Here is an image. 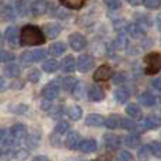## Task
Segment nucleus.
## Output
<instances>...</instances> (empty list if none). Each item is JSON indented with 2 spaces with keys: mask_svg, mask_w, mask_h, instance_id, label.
Segmentation results:
<instances>
[{
  "mask_svg": "<svg viewBox=\"0 0 161 161\" xmlns=\"http://www.w3.org/2000/svg\"><path fill=\"white\" fill-rule=\"evenodd\" d=\"M21 45H41L45 42V36L40 27L34 24H25L20 31Z\"/></svg>",
  "mask_w": 161,
  "mask_h": 161,
  "instance_id": "obj_1",
  "label": "nucleus"
},
{
  "mask_svg": "<svg viewBox=\"0 0 161 161\" xmlns=\"http://www.w3.org/2000/svg\"><path fill=\"white\" fill-rule=\"evenodd\" d=\"M161 71V54L150 53L144 57V72L147 75H156Z\"/></svg>",
  "mask_w": 161,
  "mask_h": 161,
  "instance_id": "obj_2",
  "label": "nucleus"
},
{
  "mask_svg": "<svg viewBox=\"0 0 161 161\" xmlns=\"http://www.w3.org/2000/svg\"><path fill=\"white\" fill-rule=\"evenodd\" d=\"M45 58V51L44 50H33V51H24L20 55V62L23 67H28L30 64L37 61H42Z\"/></svg>",
  "mask_w": 161,
  "mask_h": 161,
  "instance_id": "obj_3",
  "label": "nucleus"
},
{
  "mask_svg": "<svg viewBox=\"0 0 161 161\" xmlns=\"http://www.w3.org/2000/svg\"><path fill=\"white\" fill-rule=\"evenodd\" d=\"M113 76V71L109 65H100L96 68L93 74V80L95 82H103V80H108Z\"/></svg>",
  "mask_w": 161,
  "mask_h": 161,
  "instance_id": "obj_4",
  "label": "nucleus"
},
{
  "mask_svg": "<svg viewBox=\"0 0 161 161\" xmlns=\"http://www.w3.org/2000/svg\"><path fill=\"white\" fill-rule=\"evenodd\" d=\"M10 136L13 139L14 143H20L21 140L25 139L27 136V127L21 123H17V125H13L10 129Z\"/></svg>",
  "mask_w": 161,
  "mask_h": 161,
  "instance_id": "obj_5",
  "label": "nucleus"
},
{
  "mask_svg": "<svg viewBox=\"0 0 161 161\" xmlns=\"http://www.w3.org/2000/svg\"><path fill=\"white\" fill-rule=\"evenodd\" d=\"M68 41H69V45L74 51H82L86 45V38L80 33L71 34L69 38H68Z\"/></svg>",
  "mask_w": 161,
  "mask_h": 161,
  "instance_id": "obj_6",
  "label": "nucleus"
},
{
  "mask_svg": "<svg viewBox=\"0 0 161 161\" xmlns=\"http://www.w3.org/2000/svg\"><path fill=\"white\" fill-rule=\"evenodd\" d=\"M42 96L45 99H50V100H54L58 97L59 95V86L57 85V82H48L47 85L42 88Z\"/></svg>",
  "mask_w": 161,
  "mask_h": 161,
  "instance_id": "obj_7",
  "label": "nucleus"
},
{
  "mask_svg": "<svg viewBox=\"0 0 161 161\" xmlns=\"http://www.w3.org/2000/svg\"><path fill=\"white\" fill-rule=\"evenodd\" d=\"M76 67H78L79 72H88L93 68V58L88 54L85 55H80L78 59H76Z\"/></svg>",
  "mask_w": 161,
  "mask_h": 161,
  "instance_id": "obj_8",
  "label": "nucleus"
},
{
  "mask_svg": "<svg viewBox=\"0 0 161 161\" xmlns=\"http://www.w3.org/2000/svg\"><path fill=\"white\" fill-rule=\"evenodd\" d=\"M31 13L34 16H42L48 10V2L47 0H34L30 6Z\"/></svg>",
  "mask_w": 161,
  "mask_h": 161,
  "instance_id": "obj_9",
  "label": "nucleus"
},
{
  "mask_svg": "<svg viewBox=\"0 0 161 161\" xmlns=\"http://www.w3.org/2000/svg\"><path fill=\"white\" fill-rule=\"evenodd\" d=\"M85 125L89 126V127H99V126L105 125V117L102 114L91 113L85 117Z\"/></svg>",
  "mask_w": 161,
  "mask_h": 161,
  "instance_id": "obj_10",
  "label": "nucleus"
},
{
  "mask_svg": "<svg viewBox=\"0 0 161 161\" xmlns=\"http://www.w3.org/2000/svg\"><path fill=\"white\" fill-rule=\"evenodd\" d=\"M61 33V25L57 23H48L44 25V34L48 38H57Z\"/></svg>",
  "mask_w": 161,
  "mask_h": 161,
  "instance_id": "obj_11",
  "label": "nucleus"
},
{
  "mask_svg": "<svg viewBox=\"0 0 161 161\" xmlns=\"http://www.w3.org/2000/svg\"><path fill=\"white\" fill-rule=\"evenodd\" d=\"M88 97H89V100H92V102H100V100L105 97V92H103V89L100 88V86L93 85V86H91V89H89Z\"/></svg>",
  "mask_w": 161,
  "mask_h": 161,
  "instance_id": "obj_12",
  "label": "nucleus"
},
{
  "mask_svg": "<svg viewBox=\"0 0 161 161\" xmlns=\"http://www.w3.org/2000/svg\"><path fill=\"white\" fill-rule=\"evenodd\" d=\"M25 139H27V146L31 148L37 147L40 143V139H41V133H40L38 130H36V129H31L30 131H27V136H25Z\"/></svg>",
  "mask_w": 161,
  "mask_h": 161,
  "instance_id": "obj_13",
  "label": "nucleus"
},
{
  "mask_svg": "<svg viewBox=\"0 0 161 161\" xmlns=\"http://www.w3.org/2000/svg\"><path fill=\"white\" fill-rule=\"evenodd\" d=\"M103 140H105V146L109 148V150H116L120 146V137L116 136V134H105L103 136Z\"/></svg>",
  "mask_w": 161,
  "mask_h": 161,
  "instance_id": "obj_14",
  "label": "nucleus"
},
{
  "mask_svg": "<svg viewBox=\"0 0 161 161\" xmlns=\"http://www.w3.org/2000/svg\"><path fill=\"white\" fill-rule=\"evenodd\" d=\"M97 147V143L96 140L93 139H86V140H82V142L79 143V150L82 151V153L88 154V153H92V151H95Z\"/></svg>",
  "mask_w": 161,
  "mask_h": 161,
  "instance_id": "obj_15",
  "label": "nucleus"
},
{
  "mask_svg": "<svg viewBox=\"0 0 161 161\" xmlns=\"http://www.w3.org/2000/svg\"><path fill=\"white\" fill-rule=\"evenodd\" d=\"M75 67H76V59L74 58V55H68L62 59V64H61L62 72H74Z\"/></svg>",
  "mask_w": 161,
  "mask_h": 161,
  "instance_id": "obj_16",
  "label": "nucleus"
},
{
  "mask_svg": "<svg viewBox=\"0 0 161 161\" xmlns=\"http://www.w3.org/2000/svg\"><path fill=\"white\" fill-rule=\"evenodd\" d=\"M139 102L146 108H151V106L156 105V96L153 93H150V92H144V93H142L139 96Z\"/></svg>",
  "mask_w": 161,
  "mask_h": 161,
  "instance_id": "obj_17",
  "label": "nucleus"
},
{
  "mask_svg": "<svg viewBox=\"0 0 161 161\" xmlns=\"http://www.w3.org/2000/svg\"><path fill=\"white\" fill-rule=\"evenodd\" d=\"M0 16L6 20H14V8L8 3L3 2L0 4Z\"/></svg>",
  "mask_w": 161,
  "mask_h": 161,
  "instance_id": "obj_18",
  "label": "nucleus"
},
{
  "mask_svg": "<svg viewBox=\"0 0 161 161\" xmlns=\"http://www.w3.org/2000/svg\"><path fill=\"white\" fill-rule=\"evenodd\" d=\"M79 143H80V136L79 133L74 131V133L68 134V139H67V147L69 150H75V148L79 147Z\"/></svg>",
  "mask_w": 161,
  "mask_h": 161,
  "instance_id": "obj_19",
  "label": "nucleus"
},
{
  "mask_svg": "<svg viewBox=\"0 0 161 161\" xmlns=\"http://www.w3.org/2000/svg\"><path fill=\"white\" fill-rule=\"evenodd\" d=\"M126 113L131 119H142V109L136 103H130V105L126 106Z\"/></svg>",
  "mask_w": 161,
  "mask_h": 161,
  "instance_id": "obj_20",
  "label": "nucleus"
},
{
  "mask_svg": "<svg viewBox=\"0 0 161 161\" xmlns=\"http://www.w3.org/2000/svg\"><path fill=\"white\" fill-rule=\"evenodd\" d=\"M50 50V54L54 57H59L62 55V54L67 51V45L64 44V42H54V44H51V47L48 48Z\"/></svg>",
  "mask_w": 161,
  "mask_h": 161,
  "instance_id": "obj_21",
  "label": "nucleus"
},
{
  "mask_svg": "<svg viewBox=\"0 0 161 161\" xmlns=\"http://www.w3.org/2000/svg\"><path fill=\"white\" fill-rule=\"evenodd\" d=\"M14 11H16L20 17L27 16V13H28V0H17Z\"/></svg>",
  "mask_w": 161,
  "mask_h": 161,
  "instance_id": "obj_22",
  "label": "nucleus"
},
{
  "mask_svg": "<svg viewBox=\"0 0 161 161\" xmlns=\"http://www.w3.org/2000/svg\"><path fill=\"white\" fill-rule=\"evenodd\" d=\"M4 38H6V41H8L11 45H16L17 44V38H19L16 27H7V28H6Z\"/></svg>",
  "mask_w": 161,
  "mask_h": 161,
  "instance_id": "obj_23",
  "label": "nucleus"
},
{
  "mask_svg": "<svg viewBox=\"0 0 161 161\" xmlns=\"http://www.w3.org/2000/svg\"><path fill=\"white\" fill-rule=\"evenodd\" d=\"M129 97H130V92H129L127 89L119 88L114 91V99H116L119 103H126Z\"/></svg>",
  "mask_w": 161,
  "mask_h": 161,
  "instance_id": "obj_24",
  "label": "nucleus"
},
{
  "mask_svg": "<svg viewBox=\"0 0 161 161\" xmlns=\"http://www.w3.org/2000/svg\"><path fill=\"white\" fill-rule=\"evenodd\" d=\"M4 74L8 78H16L20 75V67L17 64H8L4 68Z\"/></svg>",
  "mask_w": 161,
  "mask_h": 161,
  "instance_id": "obj_25",
  "label": "nucleus"
},
{
  "mask_svg": "<svg viewBox=\"0 0 161 161\" xmlns=\"http://www.w3.org/2000/svg\"><path fill=\"white\" fill-rule=\"evenodd\" d=\"M127 31H129V34H130V37H133V38H140V37L144 34V30H143L139 24L127 25Z\"/></svg>",
  "mask_w": 161,
  "mask_h": 161,
  "instance_id": "obj_26",
  "label": "nucleus"
},
{
  "mask_svg": "<svg viewBox=\"0 0 161 161\" xmlns=\"http://www.w3.org/2000/svg\"><path fill=\"white\" fill-rule=\"evenodd\" d=\"M58 68H59V64H58L57 59H48V61H45L44 64H42V69H44L45 72H48V74L55 72Z\"/></svg>",
  "mask_w": 161,
  "mask_h": 161,
  "instance_id": "obj_27",
  "label": "nucleus"
},
{
  "mask_svg": "<svg viewBox=\"0 0 161 161\" xmlns=\"http://www.w3.org/2000/svg\"><path fill=\"white\" fill-rule=\"evenodd\" d=\"M61 2L62 6H65V7L68 8H72V10H78L83 6V3H85V0H59Z\"/></svg>",
  "mask_w": 161,
  "mask_h": 161,
  "instance_id": "obj_28",
  "label": "nucleus"
},
{
  "mask_svg": "<svg viewBox=\"0 0 161 161\" xmlns=\"http://www.w3.org/2000/svg\"><path fill=\"white\" fill-rule=\"evenodd\" d=\"M120 117L122 116H119V114H112L105 122V126L108 129H117L119 127V123H120Z\"/></svg>",
  "mask_w": 161,
  "mask_h": 161,
  "instance_id": "obj_29",
  "label": "nucleus"
},
{
  "mask_svg": "<svg viewBox=\"0 0 161 161\" xmlns=\"http://www.w3.org/2000/svg\"><path fill=\"white\" fill-rule=\"evenodd\" d=\"M78 82L74 76H65V78L61 79V86L65 91H72V88L75 86V83Z\"/></svg>",
  "mask_w": 161,
  "mask_h": 161,
  "instance_id": "obj_30",
  "label": "nucleus"
},
{
  "mask_svg": "<svg viewBox=\"0 0 161 161\" xmlns=\"http://www.w3.org/2000/svg\"><path fill=\"white\" fill-rule=\"evenodd\" d=\"M144 126L147 129H157L161 126V119H158V117H156V116H148L147 119L144 120Z\"/></svg>",
  "mask_w": 161,
  "mask_h": 161,
  "instance_id": "obj_31",
  "label": "nucleus"
},
{
  "mask_svg": "<svg viewBox=\"0 0 161 161\" xmlns=\"http://www.w3.org/2000/svg\"><path fill=\"white\" fill-rule=\"evenodd\" d=\"M119 126L122 129H125V130H134V129H136V123L131 120V117L130 119H129V117H120Z\"/></svg>",
  "mask_w": 161,
  "mask_h": 161,
  "instance_id": "obj_32",
  "label": "nucleus"
},
{
  "mask_svg": "<svg viewBox=\"0 0 161 161\" xmlns=\"http://www.w3.org/2000/svg\"><path fill=\"white\" fill-rule=\"evenodd\" d=\"M68 116L76 122V120H79L80 117H82V109H80L79 106H71V108L68 109Z\"/></svg>",
  "mask_w": 161,
  "mask_h": 161,
  "instance_id": "obj_33",
  "label": "nucleus"
},
{
  "mask_svg": "<svg viewBox=\"0 0 161 161\" xmlns=\"http://www.w3.org/2000/svg\"><path fill=\"white\" fill-rule=\"evenodd\" d=\"M40 78H41L40 69H37V68H33V69L28 71V74H27V79H28V82H31V83H37V82L40 80Z\"/></svg>",
  "mask_w": 161,
  "mask_h": 161,
  "instance_id": "obj_34",
  "label": "nucleus"
},
{
  "mask_svg": "<svg viewBox=\"0 0 161 161\" xmlns=\"http://www.w3.org/2000/svg\"><path fill=\"white\" fill-rule=\"evenodd\" d=\"M127 38H126L125 36H123V34H120L119 37H117L116 38V41H114V48H116V50H125L126 47H127Z\"/></svg>",
  "mask_w": 161,
  "mask_h": 161,
  "instance_id": "obj_35",
  "label": "nucleus"
},
{
  "mask_svg": "<svg viewBox=\"0 0 161 161\" xmlns=\"http://www.w3.org/2000/svg\"><path fill=\"white\" fill-rule=\"evenodd\" d=\"M72 95L75 99H82V96H83V83L82 82L78 80L75 83V86L72 88Z\"/></svg>",
  "mask_w": 161,
  "mask_h": 161,
  "instance_id": "obj_36",
  "label": "nucleus"
},
{
  "mask_svg": "<svg viewBox=\"0 0 161 161\" xmlns=\"http://www.w3.org/2000/svg\"><path fill=\"white\" fill-rule=\"evenodd\" d=\"M0 143H2V146H10L11 143H13V139H11L10 133H7L4 129L0 130Z\"/></svg>",
  "mask_w": 161,
  "mask_h": 161,
  "instance_id": "obj_37",
  "label": "nucleus"
},
{
  "mask_svg": "<svg viewBox=\"0 0 161 161\" xmlns=\"http://www.w3.org/2000/svg\"><path fill=\"white\" fill-rule=\"evenodd\" d=\"M126 144H127L130 148L137 147V146L140 144V139H139V136H136V134H129V136L126 137Z\"/></svg>",
  "mask_w": 161,
  "mask_h": 161,
  "instance_id": "obj_38",
  "label": "nucleus"
},
{
  "mask_svg": "<svg viewBox=\"0 0 161 161\" xmlns=\"http://www.w3.org/2000/svg\"><path fill=\"white\" fill-rule=\"evenodd\" d=\"M143 4L150 10H157L161 6V0H143Z\"/></svg>",
  "mask_w": 161,
  "mask_h": 161,
  "instance_id": "obj_39",
  "label": "nucleus"
},
{
  "mask_svg": "<svg viewBox=\"0 0 161 161\" xmlns=\"http://www.w3.org/2000/svg\"><path fill=\"white\" fill-rule=\"evenodd\" d=\"M14 54L8 53V51H0V62H11L14 61Z\"/></svg>",
  "mask_w": 161,
  "mask_h": 161,
  "instance_id": "obj_40",
  "label": "nucleus"
},
{
  "mask_svg": "<svg viewBox=\"0 0 161 161\" xmlns=\"http://www.w3.org/2000/svg\"><path fill=\"white\" fill-rule=\"evenodd\" d=\"M151 154V148L150 146H142L139 148V158H147Z\"/></svg>",
  "mask_w": 161,
  "mask_h": 161,
  "instance_id": "obj_41",
  "label": "nucleus"
},
{
  "mask_svg": "<svg viewBox=\"0 0 161 161\" xmlns=\"http://www.w3.org/2000/svg\"><path fill=\"white\" fill-rule=\"evenodd\" d=\"M68 129H69V125H68L67 122H59L58 125L55 126V131L58 134H65L68 131Z\"/></svg>",
  "mask_w": 161,
  "mask_h": 161,
  "instance_id": "obj_42",
  "label": "nucleus"
},
{
  "mask_svg": "<svg viewBox=\"0 0 161 161\" xmlns=\"http://www.w3.org/2000/svg\"><path fill=\"white\" fill-rule=\"evenodd\" d=\"M150 148H151V154L161 157V143L160 142H153L150 144Z\"/></svg>",
  "mask_w": 161,
  "mask_h": 161,
  "instance_id": "obj_43",
  "label": "nucleus"
},
{
  "mask_svg": "<svg viewBox=\"0 0 161 161\" xmlns=\"http://www.w3.org/2000/svg\"><path fill=\"white\" fill-rule=\"evenodd\" d=\"M51 116H53V119H58L61 114H64V108H61V106H55V108H51Z\"/></svg>",
  "mask_w": 161,
  "mask_h": 161,
  "instance_id": "obj_44",
  "label": "nucleus"
},
{
  "mask_svg": "<svg viewBox=\"0 0 161 161\" xmlns=\"http://www.w3.org/2000/svg\"><path fill=\"white\" fill-rule=\"evenodd\" d=\"M54 16L58 17V19H67L68 13L62 7H55V10H54Z\"/></svg>",
  "mask_w": 161,
  "mask_h": 161,
  "instance_id": "obj_45",
  "label": "nucleus"
},
{
  "mask_svg": "<svg viewBox=\"0 0 161 161\" xmlns=\"http://www.w3.org/2000/svg\"><path fill=\"white\" fill-rule=\"evenodd\" d=\"M131 158H133V156H131L130 151H126V150H122L119 154V160L122 161H130Z\"/></svg>",
  "mask_w": 161,
  "mask_h": 161,
  "instance_id": "obj_46",
  "label": "nucleus"
},
{
  "mask_svg": "<svg viewBox=\"0 0 161 161\" xmlns=\"http://www.w3.org/2000/svg\"><path fill=\"white\" fill-rule=\"evenodd\" d=\"M106 2V6L112 10H116V8L120 7V0H105Z\"/></svg>",
  "mask_w": 161,
  "mask_h": 161,
  "instance_id": "obj_47",
  "label": "nucleus"
},
{
  "mask_svg": "<svg viewBox=\"0 0 161 161\" xmlns=\"http://www.w3.org/2000/svg\"><path fill=\"white\" fill-rule=\"evenodd\" d=\"M139 25L143 28V30H146V28L150 25V21H148V19L144 16V14H142V19H139Z\"/></svg>",
  "mask_w": 161,
  "mask_h": 161,
  "instance_id": "obj_48",
  "label": "nucleus"
},
{
  "mask_svg": "<svg viewBox=\"0 0 161 161\" xmlns=\"http://www.w3.org/2000/svg\"><path fill=\"white\" fill-rule=\"evenodd\" d=\"M125 80H126V78L123 74H116V75L113 76V82L116 83V85H122V83H125Z\"/></svg>",
  "mask_w": 161,
  "mask_h": 161,
  "instance_id": "obj_49",
  "label": "nucleus"
},
{
  "mask_svg": "<svg viewBox=\"0 0 161 161\" xmlns=\"http://www.w3.org/2000/svg\"><path fill=\"white\" fill-rule=\"evenodd\" d=\"M51 108H53V105H51V100L50 99H45L44 102H41V109H42V110H50Z\"/></svg>",
  "mask_w": 161,
  "mask_h": 161,
  "instance_id": "obj_50",
  "label": "nucleus"
},
{
  "mask_svg": "<svg viewBox=\"0 0 161 161\" xmlns=\"http://www.w3.org/2000/svg\"><path fill=\"white\" fill-rule=\"evenodd\" d=\"M11 110L16 112V113H23V112L27 110V106L25 105H17V108H11Z\"/></svg>",
  "mask_w": 161,
  "mask_h": 161,
  "instance_id": "obj_51",
  "label": "nucleus"
},
{
  "mask_svg": "<svg viewBox=\"0 0 161 161\" xmlns=\"http://www.w3.org/2000/svg\"><path fill=\"white\" fill-rule=\"evenodd\" d=\"M151 83H153V86L157 89V91L161 92V78H156Z\"/></svg>",
  "mask_w": 161,
  "mask_h": 161,
  "instance_id": "obj_52",
  "label": "nucleus"
},
{
  "mask_svg": "<svg viewBox=\"0 0 161 161\" xmlns=\"http://www.w3.org/2000/svg\"><path fill=\"white\" fill-rule=\"evenodd\" d=\"M156 21H157V27H158V30L161 31V13L157 16V19H156Z\"/></svg>",
  "mask_w": 161,
  "mask_h": 161,
  "instance_id": "obj_53",
  "label": "nucleus"
},
{
  "mask_svg": "<svg viewBox=\"0 0 161 161\" xmlns=\"http://www.w3.org/2000/svg\"><path fill=\"white\" fill-rule=\"evenodd\" d=\"M4 88H6V82L3 79V76H0V91H3Z\"/></svg>",
  "mask_w": 161,
  "mask_h": 161,
  "instance_id": "obj_54",
  "label": "nucleus"
},
{
  "mask_svg": "<svg viewBox=\"0 0 161 161\" xmlns=\"http://www.w3.org/2000/svg\"><path fill=\"white\" fill-rule=\"evenodd\" d=\"M34 160H48V157H45V156H37V157H34Z\"/></svg>",
  "mask_w": 161,
  "mask_h": 161,
  "instance_id": "obj_55",
  "label": "nucleus"
},
{
  "mask_svg": "<svg viewBox=\"0 0 161 161\" xmlns=\"http://www.w3.org/2000/svg\"><path fill=\"white\" fill-rule=\"evenodd\" d=\"M129 3H131L133 6H136V4H139V0H127Z\"/></svg>",
  "mask_w": 161,
  "mask_h": 161,
  "instance_id": "obj_56",
  "label": "nucleus"
},
{
  "mask_svg": "<svg viewBox=\"0 0 161 161\" xmlns=\"http://www.w3.org/2000/svg\"><path fill=\"white\" fill-rule=\"evenodd\" d=\"M2 42H3V38H2V34H0V45H2Z\"/></svg>",
  "mask_w": 161,
  "mask_h": 161,
  "instance_id": "obj_57",
  "label": "nucleus"
},
{
  "mask_svg": "<svg viewBox=\"0 0 161 161\" xmlns=\"http://www.w3.org/2000/svg\"><path fill=\"white\" fill-rule=\"evenodd\" d=\"M0 154H2V143H0Z\"/></svg>",
  "mask_w": 161,
  "mask_h": 161,
  "instance_id": "obj_58",
  "label": "nucleus"
}]
</instances>
